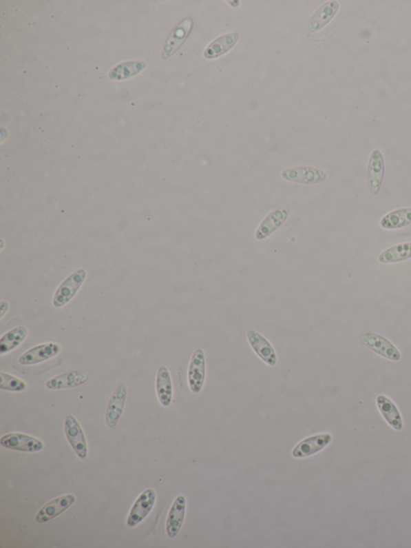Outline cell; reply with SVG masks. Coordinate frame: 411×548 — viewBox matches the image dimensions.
<instances>
[{"instance_id": "6da1fadb", "label": "cell", "mask_w": 411, "mask_h": 548, "mask_svg": "<svg viewBox=\"0 0 411 548\" xmlns=\"http://www.w3.org/2000/svg\"><path fill=\"white\" fill-rule=\"evenodd\" d=\"M157 494L152 488L144 491L135 501L127 518V526L135 527L148 517L156 505Z\"/></svg>"}, {"instance_id": "4fadbf2b", "label": "cell", "mask_w": 411, "mask_h": 548, "mask_svg": "<svg viewBox=\"0 0 411 548\" xmlns=\"http://www.w3.org/2000/svg\"><path fill=\"white\" fill-rule=\"evenodd\" d=\"M193 24H194V22H193L192 19L187 18L182 21L180 26L171 32L167 39L165 47L163 48L162 52V59L167 60L168 58L172 57L180 50L187 40L188 35H189Z\"/></svg>"}, {"instance_id": "277c9868", "label": "cell", "mask_w": 411, "mask_h": 548, "mask_svg": "<svg viewBox=\"0 0 411 548\" xmlns=\"http://www.w3.org/2000/svg\"><path fill=\"white\" fill-rule=\"evenodd\" d=\"M362 344L381 357L392 361H399L401 354L388 338L375 333H364L361 336Z\"/></svg>"}, {"instance_id": "9a60e30c", "label": "cell", "mask_w": 411, "mask_h": 548, "mask_svg": "<svg viewBox=\"0 0 411 548\" xmlns=\"http://www.w3.org/2000/svg\"><path fill=\"white\" fill-rule=\"evenodd\" d=\"M89 379L88 373L82 371H70L52 378L46 382V387L50 390L72 389L85 384Z\"/></svg>"}, {"instance_id": "d6986e66", "label": "cell", "mask_w": 411, "mask_h": 548, "mask_svg": "<svg viewBox=\"0 0 411 548\" xmlns=\"http://www.w3.org/2000/svg\"><path fill=\"white\" fill-rule=\"evenodd\" d=\"M339 8V3L337 1H330L317 9V11L314 13L310 21L308 24V30L309 32H315L322 28L325 27L326 24L335 17V14Z\"/></svg>"}, {"instance_id": "7a4b0ae2", "label": "cell", "mask_w": 411, "mask_h": 548, "mask_svg": "<svg viewBox=\"0 0 411 548\" xmlns=\"http://www.w3.org/2000/svg\"><path fill=\"white\" fill-rule=\"evenodd\" d=\"M86 271L79 270L67 278L57 289L53 298V305L56 308L64 307L75 297L86 278Z\"/></svg>"}, {"instance_id": "5b68a950", "label": "cell", "mask_w": 411, "mask_h": 548, "mask_svg": "<svg viewBox=\"0 0 411 548\" xmlns=\"http://www.w3.org/2000/svg\"><path fill=\"white\" fill-rule=\"evenodd\" d=\"M0 444L4 448L25 453L39 452L45 448V444L40 439L21 433H11L3 436Z\"/></svg>"}, {"instance_id": "ffe728a7", "label": "cell", "mask_w": 411, "mask_h": 548, "mask_svg": "<svg viewBox=\"0 0 411 548\" xmlns=\"http://www.w3.org/2000/svg\"><path fill=\"white\" fill-rule=\"evenodd\" d=\"M377 405H378L381 416L390 426L397 431L403 429L402 416L392 400H390L388 397L381 395L377 398Z\"/></svg>"}, {"instance_id": "484cf974", "label": "cell", "mask_w": 411, "mask_h": 548, "mask_svg": "<svg viewBox=\"0 0 411 548\" xmlns=\"http://www.w3.org/2000/svg\"><path fill=\"white\" fill-rule=\"evenodd\" d=\"M0 389L21 392L27 389V384L17 376L1 372H0Z\"/></svg>"}, {"instance_id": "5bb4252c", "label": "cell", "mask_w": 411, "mask_h": 548, "mask_svg": "<svg viewBox=\"0 0 411 548\" xmlns=\"http://www.w3.org/2000/svg\"><path fill=\"white\" fill-rule=\"evenodd\" d=\"M246 337L253 350L266 365L272 367L277 365V354L267 339L253 329L246 333Z\"/></svg>"}, {"instance_id": "44dd1931", "label": "cell", "mask_w": 411, "mask_h": 548, "mask_svg": "<svg viewBox=\"0 0 411 548\" xmlns=\"http://www.w3.org/2000/svg\"><path fill=\"white\" fill-rule=\"evenodd\" d=\"M238 39L239 35L236 32L226 34L224 36L217 38L206 48L204 52V57L211 60L224 55L235 46Z\"/></svg>"}, {"instance_id": "9c48e42d", "label": "cell", "mask_w": 411, "mask_h": 548, "mask_svg": "<svg viewBox=\"0 0 411 548\" xmlns=\"http://www.w3.org/2000/svg\"><path fill=\"white\" fill-rule=\"evenodd\" d=\"M127 386L120 384L109 400L105 412V424L109 429H114L122 417L127 397Z\"/></svg>"}, {"instance_id": "2e32d148", "label": "cell", "mask_w": 411, "mask_h": 548, "mask_svg": "<svg viewBox=\"0 0 411 548\" xmlns=\"http://www.w3.org/2000/svg\"><path fill=\"white\" fill-rule=\"evenodd\" d=\"M282 176L286 181L303 184L321 183L326 179L325 172L321 170L309 167L284 170L282 173Z\"/></svg>"}, {"instance_id": "cb8c5ba5", "label": "cell", "mask_w": 411, "mask_h": 548, "mask_svg": "<svg viewBox=\"0 0 411 548\" xmlns=\"http://www.w3.org/2000/svg\"><path fill=\"white\" fill-rule=\"evenodd\" d=\"M411 258V242L400 243L386 250L379 256L381 263H397Z\"/></svg>"}, {"instance_id": "e0dca14e", "label": "cell", "mask_w": 411, "mask_h": 548, "mask_svg": "<svg viewBox=\"0 0 411 548\" xmlns=\"http://www.w3.org/2000/svg\"><path fill=\"white\" fill-rule=\"evenodd\" d=\"M289 213L290 210L288 207H278L271 212L270 214L266 216L262 224L260 225L258 230L256 231L255 239L264 240L272 235L287 220Z\"/></svg>"}, {"instance_id": "ac0fdd59", "label": "cell", "mask_w": 411, "mask_h": 548, "mask_svg": "<svg viewBox=\"0 0 411 548\" xmlns=\"http://www.w3.org/2000/svg\"><path fill=\"white\" fill-rule=\"evenodd\" d=\"M156 390L158 398L161 405L164 407L170 406L173 400V385L170 372L165 366L158 368Z\"/></svg>"}, {"instance_id": "ba28073f", "label": "cell", "mask_w": 411, "mask_h": 548, "mask_svg": "<svg viewBox=\"0 0 411 548\" xmlns=\"http://www.w3.org/2000/svg\"><path fill=\"white\" fill-rule=\"evenodd\" d=\"M61 351L59 344L47 343L40 344L24 352L19 357V363L23 366L35 365L55 357Z\"/></svg>"}, {"instance_id": "7402d4cb", "label": "cell", "mask_w": 411, "mask_h": 548, "mask_svg": "<svg viewBox=\"0 0 411 548\" xmlns=\"http://www.w3.org/2000/svg\"><path fill=\"white\" fill-rule=\"evenodd\" d=\"M411 225V207L400 208L381 218L380 225L385 230H399Z\"/></svg>"}, {"instance_id": "3957f363", "label": "cell", "mask_w": 411, "mask_h": 548, "mask_svg": "<svg viewBox=\"0 0 411 548\" xmlns=\"http://www.w3.org/2000/svg\"><path fill=\"white\" fill-rule=\"evenodd\" d=\"M65 433L72 449L78 457L84 460L88 456V444L85 432L82 429L79 421L72 415L66 416L65 420Z\"/></svg>"}, {"instance_id": "52a82bcc", "label": "cell", "mask_w": 411, "mask_h": 548, "mask_svg": "<svg viewBox=\"0 0 411 548\" xmlns=\"http://www.w3.org/2000/svg\"><path fill=\"white\" fill-rule=\"evenodd\" d=\"M76 502V496L72 494H67L53 499L43 506L38 511L36 520L39 523L50 522L53 518L61 515L74 505Z\"/></svg>"}, {"instance_id": "d4e9b609", "label": "cell", "mask_w": 411, "mask_h": 548, "mask_svg": "<svg viewBox=\"0 0 411 548\" xmlns=\"http://www.w3.org/2000/svg\"><path fill=\"white\" fill-rule=\"evenodd\" d=\"M147 64L144 61H131L124 63L118 67L114 68L109 74L110 79L120 81L129 79L142 72Z\"/></svg>"}, {"instance_id": "8992f818", "label": "cell", "mask_w": 411, "mask_h": 548, "mask_svg": "<svg viewBox=\"0 0 411 548\" xmlns=\"http://www.w3.org/2000/svg\"><path fill=\"white\" fill-rule=\"evenodd\" d=\"M206 378V358L202 349H196L193 353L188 369V383L194 394H200L204 387Z\"/></svg>"}, {"instance_id": "603a6c76", "label": "cell", "mask_w": 411, "mask_h": 548, "mask_svg": "<svg viewBox=\"0 0 411 548\" xmlns=\"http://www.w3.org/2000/svg\"><path fill=\"white\" fill-rule=\"evenodd\" d=\"M28 336V329L25 327H17L5 333L0 339V355L8 354L17 348Z\"/></svg>"}, {"instance_id": "30bf717a", "label": "cell", "mask_w": 411, "mask_h": 548, "mask_svg": "<svg viewBox=\"0 0 411 548\" xmlns=\"http://www.w3.org/2000/svg\"><path fill=\"white\" fill-rule=\"evenodd\" d=\"M385 174L384 159L379 150L371 153L368 168H367V181L371 195L377 196L381 190Z\"/></svg>"}, {"instance_id": "4316f807", "label": "cell", "mask_w": 411, "mask_h": 548, "mask_svg": "<svg viewBox=\"0 0 411 548\" xmlns=\"http://www.w3.org/2000/svg\"><path fill=\"white\" fill-rule=\"evenodd\" d=\"M0 309H1V317H0V318H3V316H4V314H6L7 312H8V303L2 302L1 303V308H0Z\"/></svg>"}, {"instance_id": "8fae6325", "label": "cell", "mask_w": 411, "mask_h": 548, "mask_svg": "<svg viewBox=\"0 0 411 548\" xmlns=\"http://www.w3.org/2000/svg\"><path fill=\"white\" fill-rule=\"evenodd\" d=\"M330 434H323L310 436L301 441L293 450V456L296 458L310 457L323 450L332 443Z\"/></svg>"}, {"instance_id": "7c38bea8", "label": "cell", "mask_w": 411, "mask_h": 548, "mask_svg": "<svg viewBox=\"0 0 411 548\" xmlns=\"http://www.w3.org/2000/svg\"><path fill=\"white\" fill-rule=\"evenodd\" d=\"M187 498L181 494L175 499L168 514L166 530L169 538H176L180 533L185 522Z\"/></svg>"}]
</instances>
